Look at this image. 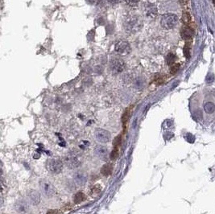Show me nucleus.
I'll return each instance as SVG.
<instances>
[{"label":"nucleus","mask_w":215,"mask_h":214,"mask_svg":"<svg viewBox=\"0 0 215 214\" xmlns=\"http://www.w3.org/2000/svg\"><path fill=\"white\" fill-rule=\"evenodd\" d=\"M31 200H32L34 204H38L40 202V196L38 195L37 192L33 191L32 194L31 195Z\"/></svg>","instance_id":"obj_23"},{"label":"nucleus","mask_w":215,"mask_h":214,"mask_svg":"<svg viewBox=\"0 0 215 214\" xmlns=\"http://www.w3.org/2000/svg\"><path fill=\"white\" fill-rule=\"evenodd\" d=\"M87 180V176L85 173H83L81 171H78L74 175V181L78 184V185H83L85 184V182Z\"/></svg>","instance_id":"obj_10"},{"label":"nucleus","mask_w":215,"mask_h":214,"mask_svg":"<svg viewBox=\"0 0 215 214\" xmlns=\"http://www.w3.org/2000/svg\"><path fill=\"white\" fill-rule=\"evenodd\" d=\"M86 1H87L89 3H90V4H93V3L95 2V0H86Z\"/></svg>","instance_id":"obj_32"},{"label":"nucleus","mask_w":215,"mask_h":214,"mask_svg":"<svg viewBox=\"0 0 215 214\" xmlns=\"http://www.w3.org/2000/svg\"><path fill=\"white\" fill-rule=\"evenodd\" d=\"M58 210H57V209H53V210H49V211H48L47 214H58Z\"/></svg>","instance_id":"obj_29"},{"label":"nucleus","mask_w":215,"mask_h":214,"mask_svg":"<svg viewBox=\"0 0 215 214\" xmlns=\"http://www.w3.org/2000/svg\"><path fill=\"white\" fill-rule=\"evenodd\" d=\"M110 70L114 74H118L122 73L125 68V63L122 59L115 58L110 61Z\"/></svg>","instance_id":"obj_4"},{"label":"nucleus","mask_w":215,"mask_h":214,"mask_svg":"<svg viewBox=\"0 0 215 214\" xmlns=\"http://www.w3.org/2000/svg\"><path fill=\"white\" fill-rule=\"evenodd\" d=\"M46 167L48 171L52 173L57 174L62 171L63 163L60 159H49L46 163Z\"/></svg>","instance_id":"obj_3"},{"label":"nucleus","mask_w":215,"mask_h":214,"mask_svg":"<svg viewBox=\"0 0 215 214\" xmlns=\"http://www.w3.org/2000/svg\"><path fill=\"white\" fill-rule=\"evenodd\" d=\"M65 162L66 165L70 168H76L81 164L80 157L77 154L70 153L66 155L65 159Z\"/></svg>","instance_id":"obj_6"},{"label":"nucleus","mask_w":215,"mask_h":214,"mask_svg":"<svg viewBox=\"0 0 215 214\" xmlns=\"http://www.w3.org/2000/svg\"><path fill=\"white\" fill-rule=\"evenodd\" d=\"M145 14L148 17H155L157 15V8L153 4H148L145 7Z\"/></svg>","instance_id":"obj_11"},{"label":"nucleus","mask_w":215,"mask_h":214,"mask_svg":"<svg viewBox=\"0 0 215 214\" xmlns=\"http://www.w3.org/2000/svg\"><path fill=\"white\" fill-rule=\"evenodd\" d=\"M213 3L215 4V0H213Z\"/></svg>","instance_id":"obj_33"},{"label":"nucleus","mask_w":215,"mask_h":214,"mask_svg":"<svg viewBox=\"0 0 215 214\" xmlns=\"http://www.w3.org/2000/svg\"><path fill=\"white\" fill-rule=\"evenodd\" d=\"M85 199V194L81 192V191H78L77 193L74 195V197H73V201L74 203L77 204H79L81 203H82Z\"/></svg>","instance_id":"obj_16"},{"label":"nucleus","mask_w":215,"mask_h":214,"mask_svg":"<svg viewBox=\"0 0 215 214\" xmlns=\"http://www.w3.org/2000/svg\"><path fill=\"white\" fill-rule=\"evenodd\" d=\"M181 20H182V22L185 23V25L189 24L190 22H191V16H190L189 13L186 12V11L183 13L182 17H181Z\"/></svg>","instance_id":"obj_17"},{"label":"nucleus","mask_w":215,"mask_h":214,"mask_svg":"<svg viewBox=\"0 0 215 214\" xmlns=\"http://www.w3.org/2000/svg\"><path fill=\"white\" fill-rule=\"evenodd\" d=\"M125 2L129 6L136 7V6H138L139 3H140V0H125Z\"/></svg>","instance_id":"obj_25"},{"label":"nucleus","mask_w":215,"mask_h":214,"mask_svg":"<svg viewBox=\"0 0 215 214\" xmlns=\"http://www.w3.org/2000/svg\"><path fill=\"white\" fill-rule=\"evenodd\" d=\"M15 209L17 210V212H25L28 211V206L27 203L23 201H18L17 204H15Z\"/></svg>","instance_id":"obj_15"},{"label":"nucleus","mask_w":215,"mask_h":214,"mask_svg":"<svg viewBox=\"0 0 215 214\" xmlns=\"http://www.w3.org/2000/svg\"><path fill=\"white\" fill-rule=\"evenodd\" d=\"M113 171V167L110 164H104L102 168H101V173L104 176H110V175L112 174Z\"/></svg>","instance_id":"obj_13"},{"label":"nucleus","mask_w":215,"mask_h":214,"mask_svg":"<svg viewBox=\"0 0 215 214\" xmlns=\"http://www.w3.org/2000/svg\"><path fill=\"white\" fill-rule=\"evenodd\" d=\"M129 116H130V110H127L123 114V116H122V122H123L124 126H125L127 122Z\"/></svg>","instance_id":"obj_21"},{"label":"nucleus","mask_w":215,"mask_h":214,"mask_svg":"<svg viewBox=\"0 0 215 214\" xmlns=\"http://www.w3.org/2000/svg\"><path fill=\"white\" fill-rule=\"evenodd\" d=\"M215 79V76L213 74V73H209L206 77V82L208 84H211L213 82Z\"/></svg>","instance_id":"obj_27"},{"label":"nucleus","mask_w":215,"mask_h":214,"mask_svg":"<svg viewBox=\"0 0 215 214\" xmlns=\"http://www.w3.org/2000/svg\"><path fill=\"white\" fill-rule=\"evenodd\" d=\"M203 109L205 113L209 115L213 114L215 112V104L212 101H206L203 106Z\"/></svg>","instance_id":"obj_12"},{"label":"nucleus","mask_w":215,"mask_h":214,"mask_svg":"<svg viewBox=\"0 0 215 214\" xmlns=\"http://www.w3.org/2000/svg\"><path fill=\"white\" fill-rule=\"evenodd\" d=\"M119 155V150H118V147H114L113 151H111L110 153V159L112 160H115L117 159Z\"/></svg>","instance_id":"obj_20"},{"label":"nucleus","mask_w":215,"mask_h":214,"mask_svg":"<svg viewBox=\"0 0 215 214\" xmlns=\"http://www.w3.org/2000/svg\"><path fill=\"white\" fill-rule=\"evenodd\" d=\"M143 23L140 20V16L135 15H131L126 18L124 22V28L127 32L135 33L141 29Z\"/></svg>","instance_id":"obj_1"},{"label":"nucleus","mask_w":215,"mask_h":214,"mask_svg":"<svg viewBox=\"0 0 215 214\" xmlns=\"http://www.w3.org/2000/svg\"><path fill=\"white\" fill-rule=\"evenodd\" d=\"M95 154L100 158H104L107 155V150L103 146H98L95 147Z\"/></svg>","instance_id":"obj_14"},{"label":"nucleus","mask_w":215,"mask_h":214,"mask_svg":"<svg viewBox=\"0 0 215 214\" xmlns=\"http://www.w3.org/2000/svg\"><path fill=\"white\" fill-rule=\"evenodd\" d=\"M121 143H122V135L119 134V135H118L117 137L114 139V141H113V146H114V147H118V146H120Z\"/></svg>","instance_id":"obj_22"},{"label":"nucleus","mask_w":215,"mask_h":214,"mask_svg":"<svg viewBox=\"0 0 215 214\" xmlns=\"http://www.w3.org/2000/svg\"><path fill=\"white\" fill-rule=\"evenodd\" d=\"M40 188L41 191H43V193L45 194V196L47 197H52L55 193V188L53 186V184H50L49 182L48 181H40Z\"/></svg>","instance_id":"obj_8"},{"label":"nucleus","mask_w":215,"mask_h":214,"mask_svg":"<svg viewBox=\"0 0 215 214\" xmlns=\"http://www.w3.org/2000/svg\"><path fill=\"white\" fill-rule=\"evenodd\" d=\"M180 35L185 41L191 40L193 36V30L188 26H185L180 30Z\"/></svg>","instance_id":"obj_9"},{"label":"nucleus","mask_w":215,"mask_h":214,"mask_svg":"<svg viewBox=\"0 0 215 214\" xmlns=\"http://www.w3.org/2000/svg\"><path fill=\"white\" fill-rule=\"evenodd\" d=\"M101 191H102V186L100 184H95L91 189V193L93 196H98L101 192Z\"/></svg>","instance_id":"obj_19"},{"label":"nucleus","mask_w":215,"mask_h":214,"mask_svg":"<svg viewBox=\"0 0 215 214\" xmlns=\"http://www.w3.org/2000/svg\"><path fill=\"white\" fill-rule=\"evenodd\" d=\"M108 2L110 3H112V4H115V3H118L120 0H107Z\"/></svg>","instance_id":"obj_31"},{"label":"nucleus","mask_w":215,"mask_h":214,"mask_svg":"<svg viewBox=\"0 0 215 214\" xmlns=\"http://www.w3.org/2000/svg\"><path fill=\"white\" fill-rule=\"evenodd\" d=\"M95 138L102 143H106L110 141V133L106 130L98 128L95 131Z\"/></svg>","instance_id":"obj_7"},{"label":"nucleus","mask_w":215,"mask_h":214,"mask_svg":"<svg viewBox=\"0 0 215 214\" xmlns=\"http://www.w3.org/2000/svg\"><path fill=\"white\" fill-rule=\"evenodd\" d=\"M184 55L187 59L190 58V47L188 44H186L184 48Z\"/></svg>","instance_id":"obj_26"},{"label":"nucleus","mask_w":215,"mask_h":214,"mask_svg":"<svg viewBox=\"0 0 215 214\" xmlns=\"http://www.w3.org/2000/svg\"><path fill=\"white\" fill-rule=\"evenodd\" d=\"M94 35H95V32H94V30L90 31V32L88 33V35H87L88 40H89V41H94Z\"/></svg>","instance_id":"obj_28"},{"label":"nucleus","mask_w":215,"mask_h":214,"mask_svg":"<svg viewBox=\"0 0 215 214\" xmlns=\"http://www.w3.org/2000/svg\"><path fill=\"white\" fill-rule=\"evenodd\" d=\"M179 2L181 5H186L189 3V0H179Z\"/></svg>","instance_id":"obj_30"},{"label":"nucleus","mask_w":215,"mask_h":214,"mask_svg":"<svg viewBox=\"0 0 215 214\" xmlns=\"http://www.w3.org/2000/svg\"><path fill=\"white\" fill-rule=\"evenodd\" d=\"M179 68H180V65H179V64H174V65H173L171 66L170 68L171 74H175L176 73H177Z\"/></svg>","instance_id":"obj_24"},{"label":"nucleus","mask_w":215,"mask_h":214,"mask_svg":"<svg viewBox=\"0 0 215 214\" xmlns=\"http://www.w3.org/2000/svg\"><path fill=\"white\" fill-rule=\"evenodd\" d=\"M115 52L120 56H126L131 53V46L125 41H119L115 44Z\"/></svg>","instance_id":"obj_5"},{"label":"nucleus","mask_w":215,"mask_h":214,"mask_svg":"<svg viewBox=\"0 0 215 214\" xmlns=\"http://www.w3.org/2000/svg\"><path fill=\"white\" fill-rule=\"evenodd\" d=\"M177 16L174 14H165L161 18V21H160V24L162 26L163 28H164L166 30H169L172 29L176 26L177 23Z\"/></svg>","instance_id":"obj_2"},{"label":"nucleus","mask_w":215,"mask_h":214,"mask_svg":"<svg viewBox=\"0 0 215 214\" xmlns=\"http://www.w3.org/2000/svg\"><path fill=\"white\" fill-rule=\"evenodd\" d=\"M175 60H176V56L175 55H173V53H169L167 56L166 57V62L168 64V65H173L175 64Z\"/></svg>","instance_id":"obj_18"}]
</instances>
